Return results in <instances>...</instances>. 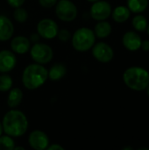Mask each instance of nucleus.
I'll use <instances>...</instances> for the list:
<instances>
[{"label": "nucleus", "instance_id": "0eeeda50", "mask_svg": "<svg viewBox=\"0 0 149 150\" xmlns=\"http://www.w3.org/2000/svg\"><path fill=\"white\" fill-rule=\"evenodd\" d=\"M37 31L40 36L47 40H51L57 36L59 30L57 24L53 19L44 18L38 23Z\"/></svg>", "mask_w": 149, "mask_h": 150}, {"label": "nucleus", "instance_id": "bb28decb", "mask_svg": "<svg viewBox=\"0 0 149 150\" xmlns=\"http://www.w3.org/2000/svg\"><path fill=\"white\" fill-rule=\"evenodd\" d=\"M141 48L143 50V51H146V52H148L149 51V40H144V41H141Z\"/></svg>", "mask_w": 149, "mask_h": 150}, {"label": "nucleus", "instance_id": "7c9ffc66", "mask_svg": "<svg viewBox=\"0 0 149 150\" xmlns=\"http://www.w3.org/2000/svg\"><path fill=\"white\" fill-rule=\"evenodd\" d=\"M123 149L124 150H126V149H133V148H131V147H128V148H124V149Z\"/></svg>", "mask_w": 149, "mask_h": 150}, {"label": "nucleus", "instance_id": "b1692460", "mask_svg": "<svg viewBox=\"0 0 149 150\" xmlns=\"http://www.w3.org/2000/svg\"><path fill=\"white\" fill-rule=\"evenodd\" d=\"M57 36H58V38H59L61 40H62V41H67V40H68L70 39L71 34H70V33H69L68 30H67V29H62V30H61V31H58Z\"/></svg>", "mask_w": 149, "mask_h": 150}, {"label": "nucleus", "instance_id": "72a5a7b5", "mask_svg": "<svg viewBox=\"0 0 149 150\" xmlns=\"http://www.w3.org/2000/svg\"><path fill=\"white\" fill-rule=\"evenodd\" d=\"M148 34H149V25H148Z\"/></svg>", "mask_w": 149, "mask_h": 150}, {"label": "nucleus", "instance_id": "7ed1b4c3", "mask_svg": "<svg viewBox=\"0 0 149 150\" xmlns=\"http://www.w3.org/2000/svg\"><path fill=\"white\" fill-rule=\"evenodd\" d=\"M123 80L129 89L141 91L148 86L149 72L141 67H131L124 72Z\"/></svg>", "mask_w": 149, "mask_h": 150}, {"label": "nucleus", "instance_id": "423d86ee", "mask_svg": "<svg viewBox=\"0 0 149 150\" xmlns=\"http://www.w3.org/2000/svg\"><path fill=\"white\" fill-rule=\"evenodd\" d=\"M30 54L35 62L39 64H46L52 60L53 50L47 44L35 43L30 50Z\"/></svg>", "mask_w": 149, "mask_h": 150}, {"label": "nucleus", "instance_id": "393cba45", "mask_svg": "<svg viewBox=\"0 0 149 150\" xmlns=\"http://www.w3.org/2000/svg\"><path fill=\"white\" fill-rule=\"evenodd\" d=\"M40 4L44 8H51L56 4L57 0H39Z\"/></svg>", "mask_w": 149, "mask_h": 150}, {"label": "nucleus", "instance_id": "9d476101", "mask_svg": "<svg viewBox=\"0 0 149 150\" xmlns=\"http://www.w3.org/2000/svg\"><path fill=\"white\" fill-rule=\"evenodd\" d=\"M29 145L36 150L47 149L49 146V139L47 135L40 130L32 131L28 137Z\"/></svg>", "mask_w": 149, "mask_h": 150}, {"label": "nucleus", "instance_id": "4be33fe9", "mask_svg": "<svg viewBox=\"0 0 149 150\" xmlns=\"http://www.w3.org/2000/svg\"><path fill=\"white\" fill-rule=\"evenodd\" d=\"M15 143L10 135L0 136V150H12L14 149Z\"/></svg>", "mask_w": 149, "mask_h": 150}, {"label": "nucleus", "instance_id": "412c9836", "mask_svg": "<svg viewBox=\"0 0 149 150\" xmlns=\"http://www.w3.org/2000/svg\"><path fill=\"white\" fill-rule=\"evenodd\" d=\"M12 86V79L7 74L0 75V91L5 92Z\"/></svg>", "mask_w": 149, "mask_h": 150}, {"label": "nucleus", "instance_id": "f03ea898", "mask_svg": "<svg viewBox=\"0 0 149 150\" xmlns=\"http://www.w3.org/2000/svg\"><path fill=\"white\" fill-rule=\"evenodd\" d=\"M48 78V70L40 64H30L23 72L22 83L28 90H35L45 83Z\"/></svg>", "mask_w": 149, "mask_h": 150}, {"label": "nucleus", "instance_id": "9b49d317", "mask_svg": "<svg viewBox=\"0 0 149 150\" xmlns=\"http://www.w3.org/2000/svg\"><path fill=\"white\" fill-rule=\"evenodd\" d=\"M16 56L15 54L8 50L0 51V72L7 73L14 69L16 66Z\"/></svg>", "mask_w": 149, "mask_h": 150}, {"label": "nucleus", "instance_id": "20e7f679", "mask_svg": "<svg viewBox=\"0 0 149 150\" xmlns=\"http://www.w3.org/2000/svg\"><path fill=\"white\" fill-rule=\"evenodd\" d=\"M96 35L94 32L87 27L77 29L72 36V45L79 52L90 50L95 43Z\"/></svg>", "mask_w": 149, "mask_h": 150}, {"label": "nucleus", "instance_id": "f3484780", "mask_svg": "<svg viewBox=\"0 0 149 150\" xmlns=\"http://www.w3.org/2000/svg\"><path fill=\"white\" fill-rule=\"evenodd\" d=\"M130 10L126 6H118L112 11V18L118 23L126 22L130 17Z\"/></svg>", "mask_w": 149, "mask_h": 150}, {"label": "nucleus", "instance_id": "2f4dec72", "mask_svg": "<svg viewBox=\"0 0 149 150\" xmlns=\"http://www.w3.org/2000/svg\"><path fill=\"white\" fill-rule=\"evenodd\" d=\"M146 90H147V92H148V96H149V84H148V86L147 87V89H146Z\"/></svg>", "mask_w": 149, "mask_h": 150}, {"label": "nucleus", "instance_id": "2eb2a0df", "mask_svg": "<svg viewBox=\"0 0 149 150\" xmlns=\"http://www.w3.org/2000/svg\"><path fill=\"white\" fill-rule=\"evenodd\" d=\"M112 33V25L110 23L105 21V20H101L99 21L94 29V33L97 37L100 38V39H104L108 37Z\"/></svg>", "mask_w": 149, "mask_h": 150}, {"label": "nucleus", "instance_id": "1a4fd4ad", "mask_svg": "<svg viewBox=\"0 0 149 150\" xmlns=\"http://www.w3.org/2000/svg\"><path fill=\"white\" fill-rule=\"evenodd\" d=\"M92 54L100 62H109L113 59V49L105 42H98L92 48Z\"/></svg>", "mask_w": 149, "mask_h": 150}, {"label": "nucleus", "instance_id": "473e14b6", "mask_svg": "<svg viewBox=\"0 0 149 150\" xmlns=\"http://www.w3.org/2000/svg\"><path fill=\"white\" fill-rule=\"evenodd\" d=\"M87 1H89V2H92V3H94V2H97V1H98V0H87Z\"/></svg>", "mask_w": 149, "mask_h": 150}, {"label": "nucleus", "instance_id": "6e6552de", "mask_svg": "<svg viewBox=\"0 0 149 150\" xmlns=\"http://www.w3.org/2000/svg\"><path fill=\"white\" fill-rule=\"evenodd\" d=\"M112 14V6L106 1L94 2L90 8V15L92 18L97 21L105 20Z\"/></svg>", "mask_w": 149, "mask_h": 150}, {"label": "nucleus", "instance_id": "aec40b11", "mask_svg": "<svg viewBox=\"0 0 149 150\" xmlns=\"http://www.w3.org/2000/svg\"><path fill=\"white\" fill-rule=\"evenodd\" d=\"M133 28L138 32H144L148 28V20L142 15H137L132 21Z\"/></svg>", "mask_w": 149, "mask_h": 150}, {"label": "nucleus", "instance_id": "39448f33", "mask_svg": "<svg viewBox=\"0 0 149 150\" xmlns=\"http://www.w3.org/2000/svg\"><path fill=\"white\" fill-rule=\"evenodd\" d=\"M55 13L61 20L69 22L76 18L77 8L69 0H60L56 3Z\"/></svg>", "mask_w": 149, "mask_h": 150}, {"label": "nucleus", "instance_id": "f257e3e1", "mask_svg": "<svg viewBox=\"0 0 149 150\" xmlns=\"http://www.w3.org/2000/svg\"><path fill=\"white\" fill-rule=\"evenodd\" d=\"M3 130L7 135L19 137L25 134L28 128V121L25 115L18 110H11L5 113L2 122Z\"/></svg>", "mask_w": 149, "mask_h": 150}, {"label": "nucleus", "instance_id": "ddd939ff", "mask_svg": "<svg viewBox=\"0 0 149 150\" xmlns=\"http://www.w3.org/2000/svg\"><path fill=\"white\" fill-rule=\"evenodd\" d=\"M14 26L11 21L5 16H0V41L8 40L11 38Z\"/></svg>", "mask_w": 149, "mask_h": 150}, {"label": "nucleus", "instance_id": "a211bd4d", "mask_svg": "<svg viewBox=\"0 0 149 150\" xmlns=\"http://www.w3.org/2000/svg\"><path fill=\"white\" fill-rule=\"evenodd\" d=\"M67 72L66 67L63 64L58 63L53 65L48 71V77L52 81H58L61 79Z\"/></svg>", "mask_w": 149, "mask_h": 150}, {"label": "nucleus", "instance_id": "dca6fc26", "mask_svg": "<svg viewBox=\"0 0 149 150\" xmlns=\"http://www.w3.org/2000/svg\"><path fill=\"white\" fill-rule=\"evenodd\" d=\"M23 98V92L18 88H13L8 96L7 98V105L10 108L17 107L22 101Z\"/></svg>", "mask_w": 149, "mask_h": 150}, {"label": "nucleus", "instance_id": "a878e982", "mask_svg": "<svg viewBox=\"0 0 149 150\" xmlns=\"http://www.w3.org/2000/svg\"><path fill=\"white\" fill-rule=\"evenodd\" d=\"M7 3L11 7L18 8V7H20L25 3V0H7Z\"/></svg>", "mask_w": 149, "mask_h": 150}, {"label": "nucleus", "instance_id": "c85d7f7f", "mask_svg": "<svg viewBox=\"0 0 149 150\" xmlns=\"http://www.w3.org/2000/svg\"><path fill=\"white\" fill-rule=\"evenodd\" d=\"M14 149H15V150H18V149L24 150V149H24L23 147H14Z\"/></svg>", "mask_w": 149, "mask_h": 150}, {"label": "nucleus", "instance_id": "6ab92c4d", "mask_svg": "<svg viewBox=\"0 0 149 150\" xmlns=\"http://www.w3.org/2000/svg\"><path fill=\"white\" fill-rule=\"evenodd\" d=\"M148 5V0H127V7L134 13L143 12Z\"/></svg>", "mask_w": 149, "mask_h": 150}, {"label": "nucleus", "instance_id": "cd10ccee", "mask_svg": "<svg viewBox=\"0 0 149 150\" xmlns=\"http://www.w3.org/2000/svg\"><path fill=\"white\" fill-rule=\"evenodd\" d=\"M47 149L48 150H64V149L61 147V146H60V145H58V144H52V145H50V146H48L47 147Z\"/></svg>", "mask_w": 149, "mask_h": 150}, {"label": "nucleus", "instance_id": "4468645a", "mask_svg": "<svg viewBox=\"0 0 149 150\" xmlns=\"http://www.w3.org/2000/svg\"><path fill=\"white\" fill-rule=\"evenodd\" d=\"M30 40L25 36H17L12 39L11 47L13 52L17 54H25L30 49Z\"/></svg>", "mask_w": 149, "mask_h": 150}, {"label": "nucleus", "instance_id": "f8f14e48", "mask_svg": "<svg viewBox=\"0 0 149 150\" xmlns=\"http://www.w3.org/2000/svg\"><path fill=\"white\" fill-rule=\"evenodd\" d=\"M141 41L142 40L141 39V36L133 31L126 32L122 38L124 47L129 51H136L140 49Z\"/></svg>", "mask_w": 149, "mask_h": 150}, {"label": "nucleus", "instance_id": "c756f323", "mask_svg": "<svg viewBox=\"0 0 149 150\" xmlns=\"http://www.w3.org/2000/svg\"><path fill=\"white\" fill-rule=\"evenodd\" d=\"M2 133H3V126H2V124H1V122H0V136H1V134H2Z\"/></svg>", "mask_w": 149, "mask_h": 150}, {"label": "nucleus", "instance_id": "5701e85b", "mask_svg": "<svg viewBox=\"0 0 149 150\" xmlns=\"http://www.w3.org/2000/svg\"><path fill=\"white\" fill-rule=\"evenodd\" d=\"M13 16H14V18H15L18 22L23 23V22H25V21L27 19V18H28V13H27V11H26L25 9L20 8V7H18V8H16V10L14 11Z\"/></svg>", "mask_w": 149, "mask_h": 150}]
</instances>
